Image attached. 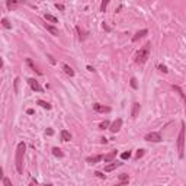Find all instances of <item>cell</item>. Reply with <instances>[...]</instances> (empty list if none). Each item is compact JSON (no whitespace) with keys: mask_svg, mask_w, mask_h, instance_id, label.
Instances as JSON below:
<instances>
[{"mask_svg":"<svg viewBox=\"0 0 186 186\" xmlns=\"http://www.w3.org/2000/svg\"><path fill=\"white\" fill-rule=\"evenodd\" d=\"M150 50H151V42H147L141 50L137 51V54L134 57V61L137 64H144L148 60V57H150Z\"/></svg>","mask_w":186,"mask_h":186,"instance_id":"cell-1","label":"cell"},{"mask_svg":"<svg viewBox=\"0 0 186 186\" xmlns=\"http://www.w3.org/2000/svg\"><path fill=\"white\" fill-rule=\"evenodd\" d=\"M25 148H26L25 143H19V144H18V148H16V157H15L18 173H22V172H23V156H25Z\"/></svg>","mask_w":186,"mask_h":186,"instance_id":"cell-2","label":"cell"},{"mask_svg":"<svg viewBox=\"0 0 186 186\" xmlns=\"http://www.w3.org/2000/svg\"><path fill=\"white\" fill-rule=\"evenodd\" d=\"M177 151H179V157L183 158L185 156V122L180 124V131L177 137Z\"/></svg>","mask_w":186,"mask_h":186,"instance_id":"cell-3","label":"cell"},{"mask_svg":"<svg viewBox=\"0 0 186 186\" xmlns=\"http://www.w3.org/2000/svg\"><path fill=\"white\" fill-rule=\"evenodd\" d=\"M146 140L147 141H151V143H160L163 138H161V135L158 132H148L146 135Z\"/></svg>","mask_w":186,"mask_h":186,"instance_id":"cell-4","label":"cell"},{"mask_svg":"<svg viewBox=\"0 0 186 186\" xmlns=\"http://www.w3.org/2000/svg\"><path fill=\"white\" fill-rule=\"evenodd\" d=\"M121 127H122V119L121 118H118V119H115L112 124H111V127H109V129H111V132H118L119 129H121Z\"/></svg>","mask_w":186,"mask_h":186,"instance_id":"cell-5","label":"cell"},{"mask_svg":"<svg viewBox=\"0 0 186 186\" xmlns=\"http://www.w3.org/2000/svg\"><path fill=\"white\" fill-rule=\"evenodd\" d=\"M93 109H95L96 112H99V113H108V112H111L109 106H105V105H100V103H95V105H93Z\"/></svg>","mask_w":186,"mask_h":186,"instance_id":"cell-6","label":"cell"},{"mask_svg":"<svg viewBox=\"0 0 186 186\" xmlns=\"http://www.w3.org/2000/svg\"><path fill=\"white\" fill-rule=\"evenodd\" d=\"M28 84L31 86V89L32 90H35V92H42L44 89L41 87V84L35 80V79H28Z\"/></svg>","mask_w":186,"mask_h":186,"instance_id":"cell-7","label":"cell"},{"mask_svg":"<svg viewBox=\"0 0 186 186\" xmlns=\"http://www.w3.org/2000/svg\"><path fill=\"white\" fill-rule=\"evenodd\" d=\"M147 34H148V31H147V29H141V31H138V32H137V34H135V35L132 36V42H137L138 39L144 38V36H146Z\"/></svg>","mask_w":186,"mask_h":186,"instance_id":"cell-8","label":"cell"},{"mask_svg":"<svg viewBox=\"0 0 186 186\" xmlns=\"http://www.w3.org/2000/svg\"><path fill=\"white\" fill-rule=\"evenodd\" d=\"M102 158H103V156L98 154V156H90V157H87V158H86V161H87V163H90V164H96V163H99Z\"/></svg>","mask_w":186,"mask_h":186,"instance_id":"cell-9","label":"cell"},{"mask_svg":"<svg viewBox=\"0 0 186 186\" xmlns=\"http://www.w3.org/2000/svg\"><path fill=\"white\" fill-rule=\"evenodd\" d=\"M119 166H122V163H119V161H112L111 164H106V166H105V172H112V170H115L116 167H119Z\"/></svg>","mask_w":186,"mask_h":186,"instance_id":"cell-10","label":"cell"},{"mask_svg":"<svg viewBox=\"0 0 186 186\" xmlns=\"http://www.w3.org/2000/svg\"><path fill=\"white\" fill-rule=\"evenodd\" d=\"M44 28L48 31L51 35H54V36H58V29L57 28H54L53 25H50V23H44Z\"/></svg>","mask_w":186,"mask_h":186,"instance_id":"cell-11","label":"cell"},{"mask_svg":"<svg viewBox=\"0 0 186 186\" xmlns=\"http://www.w3.org/2000/svg\"><path fill=\"white\" fill-rule=\"evenodd\" d=\"M116 150H113V151H111L109 154H106V156H103V160H105V163H112L113 160H115V157H116Z\"/></svg>","mask_w":186,"mask_h":186,"instance_id":"cell-12","label":"cell"},{"mask_svg":"<svg viewBox=\"0 0 186 186\" xmlns=\"http://www.w3.org/2000/svg\"><path fill=\"white\" fill-rule=\"evenodd\" d=\"M63 70H64V73L67 74V76H70V77H73L74 76V70L70 67L68 64H63Z\"/></svg>","mask_w":186,"mask_h":186,"instance_id":"cell-13","label":"cell"},{"mask_svg":"<svg viewBox=\"0 0 186 186\" xmlns=\"http://www.w3.org/2000/svg\"><path fill=\"white\" fill-rule=\"evenodd\" d=\"M60 135H61L63 141H70V140H71V134H70V131H67V129H63L60 132Z\"/></svg>","mask_w":186,"mask_h":186,"instance_id":"cell-14","label":"cell"},{"mask_svg":"<svg viewBox=\"0 0 186 186\" xmlns=\"http://www.w3.org/2000/svg\"><path fill=\"white\" fill-rule=\"evenodd\" d=\"M138 112H140V103H137V102H135V103L132 105V111H131V116H132L134 119L138 116Z\"/></svg>","mask_w":186,"mask_h":186,"instance_id":"cell-15","label":"cell"},{"mask_svg":"<svg viewBox=\"0 0 186 186\" xmlns=\"http://www.w3.org/2000/svg\"><path fill=\"white\" fill-rule=\"evenodd\" d=\"M173 89H175V90H176V92L179 93V95H180V96L183 98V100H185V106H186V93H185V92H183V90H182V89H180L179 86H175V84H173Z\"/></svg>","mask_w":186,"mask_h":186,"instance_id":"cell-16","label":"cell"},{"mask_svg":"<svg viewBox=\"0 0 186 186\" xmlns=\"http://www.w3.org/2000/svg\"><path fill=\"white\" fill-rule=\"evenodd\" d=\"M26 64H28V65H29V67H31V68H32V70H34V71H36V73H38V74H42V73H41V71H39V70H38V68H36V65H35V64H34V63H32V60H31V58H26Z\"/></svg>","mask_w":186,"mask_h":186,"instance_id":"cell-17","label":"cell"},{"mask_svg":"<svg viewBox=\"0 0 186 186\" xmlns=\"http://www.w3.org/2000/svg\"><path fill=\"white\" fill-rule=\"evenodd\" d=\"M2 26L6 28V29H12V25H10V22L7 18H2Z\"/></svg>","mask_w":186,"mask_h":186,"instance_id":"cell-18","label":"cell"},{"mask_svg":"<svg viewBox=\"0 0 186 186\" xmlns=\"http://www.w3.org/2000/svg\"><path fill=\"white\" fill-rule=\"evenodd\" d=\"M44 19H45V20H48V22H53V23H57V22H58V19H57L55 16H53V15H48V13H46V15L44 16Z\"/></svg>","mask_w":186,"mask_h":186,"instance_id":"cell-19","label":"cell"},{"mask_svg":"<svg viewBox=\"0 0 186 186\" xmlns=\"http://www.w3.org/2000/svg\"><path fill=\"white\" fill-rule=\"evenodd\" d=\"M36 103H38V105H39V106H42V108H44V109H48V111H50V109H51V105H50V103H48V102H45V100H41V99H39V100H38V102H36Z\"/></svg>","mask_w":186,"mask_h":186,"instance_id":"cell-20","label":"cell"},{"mask_svg":"<svg viewBox=\"0 0 186 186\" xmlns=\"http://www.w3.org/2000/svg\"><path fill=\"white\" fill-rule=\"evenodd\" d=\"M53 154H54L55 157H63V156H64V153H63L61 148H58V147H54V148H53Z\"/></svg>","mask_w":186,"mask_h":186,"instance_id":"cell-21","label":"cell"},{"mask_svg":"<svg viewBox=\"0 0 186 186\" xmlns=\"http://www.w3.org/2000/svg\"><path fill=\"white\" fill-rule=\"evenodd\" d=\"M76 31L79 32V38H80V39H84V38H86V32H84V31H82V28H80V26H76Z\"/></svg>","mask_w":186,"mask_h":186,"instance_id":"cell-22","label":"cell"},{"mask_svg":"<svg viewBox=\"0 0 186 186\" xmlns=\"http://www.w3.org/2000/svg\"><path fill=\"white\" fill-rule=\"evenodd\" d=\"M109 127H111V122H109V121H103V122L99 125L100 129H106V128H109Z\"/></svg>","mask_w":186,"mask_h":186,"instance_id":"cell-23","label":"cell"},{"mask_svg":"<svg viewBox=\"0 0 186 186\" xmlns=\"http://www.w3.org/2000/svg\"><path fill=\"white\" fill-rule=\"evenodd\" d=\"M108 5H109L108 0H103L102 5H100V10H102V12H105V10H106V7H108Z\"/></svg>","mask_w":186,"mask_h":186,"instance_id":"cell-24","label":"cell"},{"mask_svg":"<svg viewBox=\"0 0 186 186\" xmlns=\"http://www.w3.org/2000/svg\"><path fill=\"white\" fill-rule=\"evenodd\" d=\"M129 157H131V151H125V153L121 154V158H122V160H127V158H129Z\"/></svg>","mask_w":186,"mask_h":186,"instance_id":"cell-25","label":"cell"},{"mask_svg":"<svg viewBox=\"0 0 186 186\" xmlns=\"http://www.w3.org/2000/svg\"><path fill=\"white\" fill-rule=\"evenodd\" d=\"M157 67H158V70H160V71H163V73H167V71H169V70H167V67H166V65H163V64H158Z\"/></svg>","mask_w":186,"mask_h":186,"instance_id":"cell-26","label":"cell"},{"mask_svg":"<svg viewBox=\"0 0 186 186\" xmlns=\"http://www.w3.org/2000/svg\"><path fill=\"white\" fill-rule=\"evenodd\" d=\"M131 86H132V89H138V84H137V79H135V77L131 79Z\"/></svg>","mask_w":186,"mask_h":186,"instance_id":"cell-27","label":"cell"},{"mask_svg":"<svg viewBox=\"0 0 186 186\" xmlns=\"http://www.w3.org/2000/svg\"><path fill=\"white\" fill-rule=\"evenodd\" d=\"M3 186H13V185H12V182L7 177H3Z\"/></svg>","mask_w":186,"mask_h":186,"instance_id":"cell-28","label":"cell"},{"mask_svg":"<svg viewBox=\"0 0 186 186\" xmlns=\"http://www.w3.org/2000/svg\"><path fill=\"white\" fill-rule=\"evenodd\" d=\"M144 156V150H138L137 154H135V158H140V157H143Z\"/></svg>","mask_w":186,"mask_h":186,"instance_id":"cell-29","label":"cell"},{"mask_svg":"<svg viewBox=\"0 0 186 186\" xmlns=\"http://www.w3.org/2000/svg\"><path fill=\"white\" fill-rule=\"evenodd\" d=\"M95 175H96L98 177H100V179H105V177H106V176H105L102 172H95Z\"/></svg>","mask_w":186,"mask_h":186,"instance_id":"cell-30","label":"cell"},{"mask_svg":"<svg viewBox=\"0 0 186 186\" xmlns=\"http://www.w3.org/2000/svg\"><path fill=\"white\" fill-rule=\"evenodd\" d=\"M46 57H48V60H50V63H51V64H55V60L53 58V55H50V54H48Z\"/></svg>","mask_w":186,"mask_h":186,"instance_id":"cell-31","label":"cell"},{"mask_svg":"<svg viewBox=\"0 0 186 186\" xmlns=\"http://www.w3.org/2000/svg\"><path fill=\"white\" fill-rule=\"evenodd\" d=\"M18 83H19V77L15 79V92H18Z\"/></svg>","mask_w":186,"mask_h":186,"instance_id":"cell-32","label":"cell"},{"mask_svg":"<svg viewBox=\"0 0 186 186\" xmlns=\"http://www.w3.org/2000/svg\"><path fill=\"white\" fill-rule=\"evenodd\" d=\"M55 7H57V9H60V10H64V5H58V3H57V5H55Z\"/></svg>","mask_w":186,"mask_h":186,"instance_id":"cell-33","label":"cell"},{"mask_svg":"<svg viewBox=\"0 0 186 186\" xmlns=\"http://www.w3.org/2000/svg\"><path fill=\"white\" fill-rule=\"evenodd\" d=\"M45 132H46V134H48V135H53V134H54V131H53L51 128H48V129H46Z\"/></svg>","mask_w":186,"mask_h":186,"instance_id":"cell-34","label":"cell"},{"mask_svg":"<svg viewBox=\"0 0 186 186\" xmlns=\"http://www.w3.org/2000/svg\"><path fill=\"white\" fill-rule=\"evenodd\" d=\"M100 143H102V144H106L108 140H106V138H100Z\"/></svg>","mask_w":186,"mask_h":186,"instance_id":"cell-35","label":"cell"},{"mask_svg":"<svg viewBox=\"0 0 186 186\" xmlns=\"http://www.w3.org/2000/svg\"><path fill=\"white\" fill-rule=\"evenodd\" d=\"M87 70H89V71H93V70H95V68H93L92 65H87Z\"/></svg>","mask_w":186,"mask_h":186,"instance_id":"cell-36","label":"cell"},{"mask_svg":"<svg viewBox=\"0 0 186 186\" xmlns=\"http://www.w3.org/2000/svg\"><path fill=\"white\" fill-rule=\"evenodd\" d=\"M26 112H28V113H29V115H32V113H34V109H28V111H26Z\"/></svg>","mask_w":186,"mask_h":186,"instance_id":"cell-37","label":"cell"},{"mask_svg":"<svg viewBox=\"0 0 186 186\" xmlns=\"http://www.w3.org/2000/svg\"><path fill=\"white\" fill-rule=\"evenodd\" d=\"M45 186H53V185H45Z\"/></svg>","mask_w":186,"mask_h":186,"instance_id":"cell-38","label":"cell"}]
</instances>
